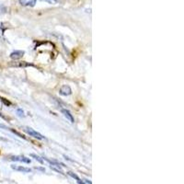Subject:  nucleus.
<instances>
[{"label": "nucleus", "instance_id": "ddd939ff", "mask_svg": "<svg viewBox=\"0 0 184 184\" xmlns=\"http://www.w3.org/2000/svg\"><path fill=\"white\" fill-rule=\"evenodd\" d=\"M6 10H7V8L5 7L2 6V5H0V13H5Z\"/></svg>", "mask_w": 184, "mask_h": 184}, {"label": "nucleus", "instance_id": "9b49d317", "mask_svg": "<svg viewBox=\"0 0 184 184\" xmlns=\"http://www.w3.org/2000/svg\"><path fill=\"white\" fill-rule=\"evenodd\" d=\"M30 156H32V157H34V158H35V159H36V160H38L39 162H40V163H43V160H42V159L41 158V157H40V156H36V155H34V154H32V155H30Z\"/></svg>", "mask_w": 184, "mask_h": 184}, {"label": "nucleus", "instance_id": "6e6552de", "mask_svg": "<svg viewBox=\"0 0 184 184\" xmlns=\"http://www.w3.org/2000/svg\"><path fill=\"white\" fill-rule=\"evenodd\" d=\"M13 66H16V67H27V66H32V64H29L27 62H17L15 64H12Z\"/></svg>", "mask_w": 184, "mask_h": 184}, {"label": "nucleus", "instance_id": "9d476101", "mask_svg": "<svg viewBox=\"0 0 184 184\" xmlns=\"http://www.w3.org/2000/svg\"><path fill=\"white\" fill-rule=\"evenodd\" d=\"M43 2H46L48 4H51V5H55L59 2V0H42Z\"/></svg>", "mask_w": 184, "mask_h": 184}, {"label": "nucleus", "instance_id": "7ed1b4c3", "mask_svg": "<svg viewBox=\"0 0 184 184\" xmlns=\"http://www.w3.org/2000/svg\"><path fill=\"white\" fill-rule=\"evenodd\" d=\"M10 160L17 161V162H23V163H27V164L30 163V159L28 158V157L24 156H13L10 157Z\"/></svg>", "mask_w": 184, "mask_h": 184}, {"label": "nucleus", "instance_id": "20e7f679", "mask_svg": "<svg viewBox=\"0 0 184 184\" xmlns=\"http://www.w3.org/2000/svg\"><path fill=\"white\" fill-rule=\"evenodd\" d=\"M59 93L62 96H69V95L72 94V89L68 85H64V86L61 87V89L59 90Z\"/></svg>", "mask_w": 184, "mask_h": 184}, {"label": "nucleus", "instance_id": "1a4fd4ad", "mask_svg": "<svg viewBox=\"0 0 184 184\" xmlns=\"http://www.w3.org/2000/svg\"><path fill=\"white\" fill-rule=\"evenodd\" d=\"M68 174H69V175H70V176H71V177H73V178H75V179H77V182H78V183H80V184H83V182H82V181H80V179H79V178H78V177L77 176V175H76V174H74L73 172H68Z\"/></svg>", "mask_w": 184, "mask_h": 184}, {"label": "nucleus", "instance_id": "0eeeda50", "mask_svg": "<svg viewBox=\"0 0 184 184\" xmlns=\"http://www.w3.org/2000/svg\"><path fill=\"white\" fill-rule=\"evenodd\" d=\"M61 111H62V113L64 114V116L66 118V119L70 122H75V119H74V117H73V115L71 114V112H70L68 109H61Z\"/></svg>", "mask_w": 184, "mask_h": 184}, {"label": "nucleus", "instance_id": "f8f14e48", "mask_svg": "<svg viewBox=\"0 0 184 184\" xmlns=\"http://www.w3.org/2000/svg\"><path fill=\"white\" fill-rule=\"evenodd\" d=\"M17 115H19V117H24V112H23V111L21 109H17Z\"/></svg>", "mask_w": 184, "mask_h": 184}, {"label": "nucleus", "instance_id": "423d86ee", "mask_svg": "<svg viewBox=\"0 0 184 184\" xmlns=\"http://www.w3.org/2000/svg\"><path fill=\"white\" fill-rule=\"evenodd\" d=\"M11 168L16 170V171H20V172H23V173H30L32 171V169L30 168H26V167H22V166H16V165H13L11 166Z\"/></svg>", "mask_w": 184, "mask_h": 184}, {"label": "nucleus", "instance_id": "f257e3e1", "mask_svg": "<svg viewBox=\"0 0 184 184\" xmlns=\"http://www.w3.org/2000/svg\"><path fill=\"white\" fill-rule=\"evenodd\" d=\"M24 131L30 135V136H32L33 138H36V139H38V140H43V139H45V137L43 136L42 134H41L40 133H38L37 131L33 130L32 128H30V127H24Z\"/></svg>", "mask_w": 184, "mask_h": 184}, {"label": "nucleus", "instance_id": "4468645a", "mask_svg": "<svg viewBox=\"0 0 184 184\" xmlns=\"http://www.w3.org/2000/svg\"><path fill=\"white\" fill-rule=\"evenodd\" d=\"M0 99H1L3 102H5L7 105H10V102H8V101H7V100H5V99H3V98H0Z\"/></svg>", "mask_w": 184, "mask_h": 184}, {"label": "nucleus", "instance_id": "f03ea898", "mask_svg": "<svg viewBox=\"0 0 184 184\" xmlns=\"http://www.w3.org/2000/svg\"><path fill=\"white\" fill-rule=\"evenodd\" d=\"M24 54H25L24 51H22V50H16V51L12 52L10 54V58L12 60H19L20 58H22Z\"/></svg>", "mask_w": 184, "mask_h": 184}, {"label": "nucleus", "instance_id": "39448f33", "mask_svg": "<svg viewBox=\"0 0 184 184\" xmlns=\"http://www.w3.org/2000/svg\"><path fill=\"white\" fill-rule=\"evenodd\" d=\"M19 2L21 6L23 7H32L36 5L37 0H19Z\"/></svg>", "mask_w": 184, "mask_h": 184}]
</instances>
